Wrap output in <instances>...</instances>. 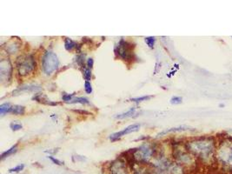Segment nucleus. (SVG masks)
I'll list each match as a JSON object with an SVG mask.
<instances>
[{
  "instance_id": "nucleus-29",
  "label": "nucleus",
  "mask_w": 232,
  "mask_h": 174,
  "mask_svg": "<svg viewBox=\"0 0 232 174\" xmlns=\"http://www.w3.org/2000/svg\"><path fill=\"white\" fill-rule=\"evenodd\" d=\"M229 162L232 165V150H231V152L230 154V157H229Z\"/></svg>"
},
{
  "instance_id": "nucleus-10",
  "label": "nucleus",
  "mask_w": 232,
  "mask_h": 174,
  "mask_svg": "<svg viewBox=\"0 0 232 174\" xmlns=\"http://www.w3.org/2000/svg\"><path fill=\"white\" fill-rule=\"evenodd\" d=\"M135 112H136V108L132 107L131 108L128 112H126L116 115L115 118L118 119H126V118H130V117H132L133 115L135 114Z\"/></svg>"
},
{
  "instance_id": "nucleus-22",
  "label": "nucleus",
  "mask_w": 232,
  "mask_h": 174,
  "mask_svg": "<svg viewBox=\"0 0 232 174\" xmlns=\"http://www.w3.org/2000/svg\"><path fill=\"white\" fill-rule=\"evenodd\" d=\"M77 63L80 67H85V55H78L77 57Z\"/></svg>"
},
{
  "instance_id": "nucleus-6",
  "label": "nucleus",
  "mask_w": 232,
  "mask_h": 174,
  "mask_svg": "<svg viewBox=\"0 0 232 174\" xmlns=\"http://www.w3.org/2000/svg\"><path fill=\"white\" fill-rule=\"evenodd\" d=\"M140 125L139 124H134V125H129L126 128H124V130L120 131V132H115L111 135L110 139L111 141H116L118 139H119L121 137L124 136L126 134L131 133V132H138L139 130Z\"/></svg>"
},
{
  "instance_id": "nucleus-19",
  "label": "nucleus",
  "mask_w": 232,
  "mask_h": 174,
  "mask_svg": "<svg viewBox=\"0 0 232 174\" xmlns=\"http://www.w3.org/2000/svg\"><path fill=\"white\" fill-rule=\"evenodd\" d=\"M83 77L85 79V81H89L91 79V70L89 68H85L83 72Z\"/></svg>"
},
{
  "instance_id": "nucleus-18",
  "label": "nucleus",
  "mask_w": 232,
  "mask_h": 174,
  "mask_svg": "<svg viewBox=\"0 0 232 174\" xmlns=\"http://www.w3.org/2000/svg\"><path fill=\"white\" fill-rule=\"evenodd\" d=\"M153 96H143V97H138V98H132L130 100L132 101V102H136V103H140V102H143V101L149 100L150 99H151Z\"/></svg>"
},
{
  "instance_id": "nucleus-4",
  "label": "nucleus",
  "mask_w": 232,
  "mask_h": 174,
  "mask_svg": "<svg viewBox=\"0 0 232 174\" xmlns=\"http://www.w3.org/2000/svg\"><path fill=\"white\" fill-rule=\"evenodd\" d=\"M116 53L122 60H131L133 58L132 45L124 39H121L116 48Z\"/></svg>"
},
{
  "instance_id": "nucleus-8",
  "label": "nucleus",
  "mask_w": 232,
  "mask_h": 174,
  "mask_svg": "<svg viewBox=\"0 0 232 174\" xmlns=\"http://www.w3.org/2000/svg\"><path fill=\"white\" fill-rule=\"evenodd\" d=\"M32 99L38 101V102H39V103H42V104H44V105H58V103L51 102V100L47 99L46 97H45V96H43V95H41V94H36L33 98H32Z\"/></svg>"
},
{
  "instance_id": "nucleus-27",
  "label": "nucleus",
  "mask_w": 232,
  "mask_h": 174,
  "mask_svg": "<svg viewBox=\"0 0 232 174\" xmlns=\"http://www.w3.org/2000/svg\"><path fill=\"white\" fill-rule=\"evenodd\" d=\"M86 65H87V67H88L89 69H91H91L93 68V65H94V60H93V59H91V58L88 59H87Z\"/></svg>"
},
{
  "instance_id": "nucleus-17",
  "label": "nucleus",
  "mask_w": 232,
  "mask_h": 174,
  "mask_svg": "<svg viewBox=\"0 0 232 174\" xmlns=\"http://www.w3.org/2000/svg\"><path fill=\"white\" fill-rule=\"evenodd\" d=\"M144 41H145L146 45L149 46V48L151 49H153L154 46H155V42H156V38L155 37H147L144 38Z\"/></svg>"
},
{
  "instance_id": "nucleus-24",
  "label": "nucleus",
  "mask_w": 232,
  "mask_h": 174,
  "mask_svg": "<svg viewBox=\"0 0 232 174\" xmlns=\"http://www.w3.org/2000/svg\"><path fill=\"white\" fill-rule=\"evenodd\" d=\"M10 128H11L12 131H19L20 129L23 128V126H22V125H20V124H17V123L12 122V123L10 125Z\"/></svg>"
},
{
  "instance_id": "nucleus-7",
  "label": "nucleus",
  "mask_w": 232,
  "mask_h": 174,
  "mask_svg": "<svg viewBox=\"0 0 232 174\" xmlns=\"http://www.w3.org/2000/svg\"><path fill=\"white\" fill-rule=\"evenodd\" d=\"M110 171L111 174H130L124 162L122 160L114 161L112 165H111Z\"/></svg>"
},
{
  "instance_id": "nucleus-12",
  "label": "nucleus",
  "mask_w": 232,
  "mask_h": 174,
  "mask_svg": "<svg viewBox=\"0 0 232 174\" xmlns=\"http://www.w3.org/2000/svg\"><path fill=\"white\" fill-rule=\"evenodd\" d=\"M17 147H18V144H16V145L13 146L12 147L10 148L9 150H7V151H5V152H4L3 153L1 154V160H4L5 159L8 158L9 156H11V155H12V154L15 153V152L18 151Z\"/></svg>"
},
{
  "instance_id": "nucleus-28",
  "label": "nucleus",
  "mask_w": 232,
  "mask_h": 174,
  "mask_svg": "<svg viewBox=\"0 0 232 174\" xmlns=\"http://www.w3.org/2000/svg\"><path fill=\"white\" fill-rule=\"evenodd\" d=\"M73 112H78V113H81V114H90L89 112H87L85 110H73Z\"/></svg>"
},
{
  "instance_id": "nucleus-23",
  "label": "nucleus",
  "mask_w": 232,
  "mask_h": 174,
  "mask_svg": "<svg viewBox=\"0 0 232 174\" xmlns=\"http://www.w3.org/2000/svg\"><path fill=\"white\" fill-rule=\"evenodd\" d=\"M182 101H183V99L181 97L174 96L171 99V104H172V105H178V104L182 103Z\"/></svg>"
},
{
  "instance_id": "nucleus-14",
  "label": "nucleus",
  "mask_w": 232,
  "mask_h": 174,
  "mask_svg": "<svg viewBox=\"0 0 232 174\" xmlns=\"http://www.w3.org/2000/svg\"><path fill=\"white\" fill-rule=\"evenodd\" d=\"M40 90L39 86H36V85H28V86H23L18 88V90H16L13 92L14 93L20 92H34V91H38Z\"/></svg>"
},
{
  "instance_id": "nucleus-13",
  "label": "nucleus",
  "mask_w": 232,
  "mask_h": 174,
  "mask_svg": "<svg viewBox=\"0 0 232 174\" xmlns=\"http://www.w3.org/2000/svg\"><path fill=\"white\" fill-rule=\"evenodd\" d=\"M78 45L75 41H73L72 39L69 38H66L65 39V48L66 49L67 51H72L73 49L77 48Z\"/></svg>"
},
{
  "instance_id": "nucleus-5",
  "label": "nucleus",
  "mask_w": 232,
  "mask_h": 174,
  "mask_svg": "<svg viewBox=\"0 0 232 174\" xmlns=\"http://www.w3.org/2000/svg\"><path fill=\"white\" fill-rule=\"evenodd\" d=\"M13 67L10 59H3L0 61V79L2 82L10 81L12 76Z\"/></svg>"
},
{
  "instance_id": "nucleus-15",
  "label": "nucleus",
  "mask_w": 232,
  "mask_h": 174,
  "mask_svg": "<svg viewBox=\"0 0 232 174\" xmlns=\"http://www.w3.org/2000/svg\"><path fill=\"white\" fill-rule=\"evenodd\" d=\"M89 103H90L89 99L86 98H84V97L76 98V99H74L69 102V104H81V105H88Z\"/></svg>"
},
{
  "instance_id": "nucleus-20",
  "label": "nucleus",
  "mask_w": 232,
  "mask_h": 174,
  "mask_svg": "<svg viewBox=\"0 0 232 174\" xmlns=\"http://www.w3.org/2000/svg\"><path fill=\"white\" fill-rule=\"evenodd\" d=\"M24 168H25V165H23V164L22 165H18V166H17L15 167L10 169L9 172H22L24 170Z\"/></svg>"
},
{
  "instance_id": "nucleus-2",
  "label": "nucleus",
  "mask_w": 232,
  "mask_h": 174,
  "mask_svg": "<svg viewBox=\"0 0 232 174\" xmlns=\"http://www.w3.org/2000/svg\"><path fill=\"white\" fill-rule=\"evenodd\" d=\"M190 151L200 157H206L213 150V143L209 140H197L187 145Z\"/></svg>"
},
{
  "instance_id": "nucleus-16",
  "label": "nucleus",
  "mask_w": 232,
  "mask_h": 174,
  "mask_svg": "<svg viewBox=\"0 0 232 174\" xmlns=\"http://www.w3.org/2000/svg\"><path fill=\"white\" fill-rule=\"evenodd\" d=\"M11 110H12V105L9 103L2 104L0 105V114H1V116H4L5 113L11 112Z\"/></svg>"
},
{
  "instance_id": "nucleus-9",
  "label": "nucleus",
  "mask_w": 232,
  "mask_h": 174,
  "mask_svg": "<svg viewBox=\"0 0 232 174\" xmlns=\"http://www.w3.org/2000/svg\"><path fill=\"white\" fill-rule=\"evenodd\" d=\"M11 113L14 115H24L25 113V107L19 105H15L13 106H12Z\"/></svg>"
},
{
  "instance_id": "nucleus-26",
  "label": "nucleus",
  "mask_w": 232,
  "mask_h": 174,
  "mask_svg": "<svg viewBox=\"0 0 232 174\" xmlns=\"http://www.w3.org/2000/svg\"><path fill=\"white\" fill-rule=\"evenodd\" d=\"M48 159H51V160L53 162L55 165H57V166H64V162H61L58 159H55L54 157L52 156H48Z\"/></svg>"
},
{
  "instance_id": "nucleus-21",
  "label": "nucleus",
  "mask_w": 232,
  "mask_h": 174,
  "mask_svg": "<svg viewBox=\"0 0 232 174\" xmlns=\"http://www.w3.org/2000/svg\"><path fill=\"white\" fill-rule=\"evenodd\" d=\"M85 92L87 94L92 93V86H91V82L85 81Z\"/></svg>"
},
{
  "instance_id": "nucleus-25",
  "label": "nucleus",
  "mask_w": 232,
  "mask_h": 174,
  "mask_svg": "<svg viewBox=\"0 0 232 174\" xmlns=\"http://www.w3.org/2000/svg\"><path fill=\"white\" fill-rule=\"evenodd\" d=\"M74 96V93H71V94H67V93H65L64 95H63V97H62V99H63V100L65 101V102H66V103H69L70 101H71L72 99V97Z\"/></svg>"
},
{
  "instance_id": "nucleus-1",
  "label": "nucleus",
  "mask_w": 232,
  "mask_h": 174,
  "mask_svg": "<svg viewBox=\"0 0 232 174\" xmlns=\"http://www.w3.org/2000/svg\"><path fill=\"white\" fill-rule=\"evenodd\" d=\"M16 66L20 76H26L32 72L36 68V61L34 56L31 54L20 56L16 61Z\"/></svg>"
},
{
  "instance_id": "nucleus-3",
  "label": "nucleus",
  "mask_w": 232,
  "mask_h": 174,
  "mask_svg": "<svg viewBox=\"0 0 232 174\" xmlns=\"http://www.w3.org/2000/svg\"><path fill=\"white\" fill-rule=\"evenodd\" d=\"M59 65L58 58L51 51H48L44 54L42 58V68L43 72L46 75H51L54 72Z\"/></svg>"
},
{
  "instance_id": "nucleus-11",
  "label": "nucleus",
  "mask_w": 232,
  "mask_h": 174,
  "mask_svg": "<svg viewBox=\"0 0 232 174\" xmlns=\"http://www.w3.org/2000/svg\"><path fill=\"white\" fill-rule=\"evenodd\" d=\"M186 130H190V127L188 126H179V127L176 128H171V129H168V130H165L162 132L157 134V136L160 137V136H163L166 133H169V132H182V131H186Z\"/></svg>"
}]
</instances>
